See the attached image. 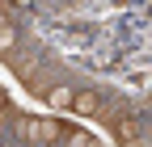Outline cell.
<instances>
[{"label": "cell", "instance_id": "obj_1", "mask_svg": "<svg viewBox=\"0 0 152 147\" xmlns=\"http://www.w3.org/2000/svg\"><path fill=\"white\" fill-rule=\"evenodd\" d=\"M17 139H26V143H55L64 135V122H55V118H17Z\"/></svg>", "mask_w": 152, "mask_h": 147}, {"label": "cell", "instance_id": "obj_2", "mask_svg": "<svg viewBox=\"0 0 152 147\" xmlns=\"http://www.w3.org/2000/svg\"><path fill=\"white\" fill-rule=\"evenodd\" d=\"M102 118H110V126H114V135H118V143H131V139H140L144 135V122L140 118H131V114H102Z\"/></svg>", "mask_w": 152, "mask_h": 147}, {"label": "cell", "instance_id": "obj_3", "mask_svg": "<svg viewBox=\"0 0 152 147\" xmlns=\"http://www.w3.org/2000/svg\"><path fill=\"white\" fill-rule=\"evenodd\" d=\"M72 114H102V93H93V88H85V93H72Z\"/></svg>", "mask_w": 152, "mask_h": 147}, {"label": "cell", "instance_id": "obj_4", "mask_svg": "<svg viewBox=\"0 0 152 147\" xmlns=\"http://www.w3.org/2000/svg\"><path fill=\"white\" fill-rule=\"evenodd\" d=\"M42 101L51 109H72V88L68 84H55V88H42Z\"/></svg>", "mask_w": 152, "mask_h": 147}, {"label": "cell", "instance_id": "obj_5", "mask_svg": "<svg viewBox=\"0 0 152 147\" xmlns=\"http://www.w3.org/2000/svg\"><path fill=\"white\" fill-rule=\"evenodd\" d=\"M13 46H17V30L9 25V17L0 13V55H13Z\"/></svg>", "mask_w": 152, "mask_h": 147}, {"label": "cell", "instance_id": "obj_6", "mask_svg": "<svg viewBox=\"0 0 152 147\" xmlns=\"http://www.w3.org/2000/svg\"><path fill=\"white\" fill-rule=\"evenodd\" d=\"M68 147H102L97 139H93V135H85V130H68V126H64V135H59Z\"/></svg>", "mask_w": 152, "mask_h": 147}, {"label": "cell", "instance_id": "obj_7", "mask_svg": "<svg viewBox=\"0 0 152 147\" xmlns=\"http://www.w3.org/2000/svg\"><path fill=\"white\" fill-rule=\"evenodd\" d=\"M123 147H148V139L140 135V139H131V143H123Z\"/></svg>", "mask_w": 152, "mask_h": 147}, {"label": "cell", "instance_id": "obj_8", "mask_svg": "<svg viewBox=\"0 0 152 147\" xmlns=\"http://www.w3.org/2000/svg\"><path fill=\"white\" fill-rule=\"evenodd\" d=\"M4 4H17V9H30L34 0H4Z\"/></svg>", "mask_w": 152, "mask_h": 147}]
</instances>
